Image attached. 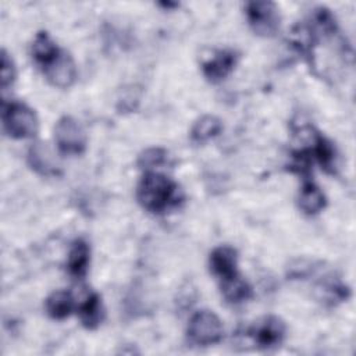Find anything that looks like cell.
I'll return each instance as SVG.
<instances>
[{"mask_svg": "<svg viewBox=\"0 0 356 356\" xmlns=\"http://www.w3.org/2000/svg\"><path fill=\"white\" fill-rule=\"evenodd\" d=\"M139 203L152 213H163L182 202V192L175 182L163 174L147 171L136 192Z\"/></svg>", "mask_w": 356, "mask_h": 356, "instance_id": "1", "label": "cell"}, {"mask_svg": "<svg viewBox=\"0 0 356 356\" xmlns=\"http://www.w3.org/2000/svg\"><path fill=\"white\" fill-rule=\"evenodd\" d=\"M1 118L6 132L13 138H32L38 131V120L35 113L22 103L3 104Z\"/></svg>", "mask_w": 356, "mask_h": 356, "instance_id": "2", "label": "cell"}, {"mask_svg": "<svg viewBox=\"0 0 356 356\" xmlns=\"http://www.w3.org/2000/svg\"><path fill=\"white\" fill-rule=\"evenodd\" d=\"M224 334L220 318L209 310L195 313L188 325V338L191 343L197 346L214 345L221 341Z\"/></svg>", "mask_w": 356, "mask_h": 356, "instance_id": "3", "label": "cell"}, {"mask_svg": "<svg viewBox=\"0 0 356 356\" xmlns=\"http://www.w3.org/2000/svg\"><path fill=\"white\" fill-rule=\"evenodd\" d=\"M57 147L64 154H81L86 147V135L81 124L72 117H63L54 127Z\"/></svg>", "mask_w": 356, "mask_h": 356, "instance_id": "4", "label": "cell"}, {"mask_svg": "<svg viewBox=\"0 0 356 356\" xmlns=\"http://www.w3.org/2000/svg\"><path fill=\"white\" fill-rule=\"evenodd\" d=\"M246 17L254 33L260 36H273L280 28L278 8L271 1L248 3Z\"/></svg>", "mask_w": 356, "mask_h": 356, "instance_id": "5", "label": "cell"}, {"mask_svg": "<svg viewBox=\"0 0 356 356\" xmlns=\"http://www.w3.org/2000/svg\"><path fill=\"white\" fill-rule=\"evenodd\" d=\"M284 335L285 324L274 316L263 318L246 331V337H249L259 348L275 346L284 339Z\"/></svg>", "mask_w": 356, "mask_h": 356, "instance_id": "6", "label": "cell"}, {"mask_svg": "<svg viewBox=\"0 0 356 356\" xmlns=\"http://www.w3.org/2000/svg\"><path fill=\"white\" fill-rule=\"evenodd\" d=\"M43 71L51 85L63 89L71 86L76 78L75 63L72 57L63 50H60V53L53 58L51 63L43 67Z\"/></svg>", "mask_w": 356, "mask_h": 356, "instance_id": "7", "label": "cell"}, {"mask_svg": "<svg viewBox=\"0 0 356 356\" xmlns=\"http://www.w3.org/2000/svg\"><path fill=\"white\" fill-rule=\"evenodd\" d=\"M236 56L231 50L214 51L206 61H203L202 70L207 79L211 82H218L224 79L235 67Z\"/></svg>", "mask_w": 356, "mask_h": 356, "instance_id": "8", "label": "cell"}, {"mask_svg": "<svg viewBox=\"0 0 356 356\" xmlns=\"http://www.w3.org/2000/svg\"><path fill=\"white\" fill-rule=\"evenodd\" d=\"M28 163L33 171L44 177H56L61 171L56 156L44 143L38 142L29 147Z\"/></svg>", "mask_w": 356, "mask_h": 356, "instance_id": "9", "label": "cell"}, {"mask_svg": "<svg viewBox=\"0 0 356 356\" xmlns=\"http://www.w3.org/2000/svg\"><path fill=\"white\" fill-rule=\"evenodd\" d=\"M236 263H238L236 252L229 246H218L210 253V259H209L210 270L221 281L238 275Z\"/></svg>", "mask_w": 356, "mask_h": 356, "instance_id": "10", "label": "cell"}, {"mask_svg": "<svg viewBox=\"0 0 356 356\" xmlns=\"http://www.w3.org/2000/svg\"><path fill=\"white\" fill-rule=\"evenodd\" d=\"M89 246L83 239H76L68 253L67 259V270L70 275L75 278H82L85 277L88 271V264H89Z\"/></svg>", "mask_w": 356, "mask_h": 356, "instance_id": "11", "label": "cell"}, {"mask_svg": "<svg viewBox=\"0 0 356 356\" xmlns=\"http://www.w3.org/2000/svg\"><path fill=\"white\" fill-rule=\"evenodd\" d=\"M78 312L81 321L86 328H96L103 318L102 302L99 295L95 292H88L83 300L79 303Z\"/></svg>", "mask_w": 356, "mask_h": 356, "instance_id": "12", "label": "cell"}, {"mask_svg": "<svg viewBox=\"0 0 356 356\" xmlns=\"http://www.w3.org/2000/svg\"><path fill=\"white\" fill-rule=\"evenodd\" d=\"M299 206L306 214H317L325 206V196L317 185L306 181L299 193Z\"/></svg>", "mask_w": 356, "mask_h": 356, "instance_id": "13", "label": "cell"}, {"mask_svg": "<svg viewBox=\"0 0 356 356\" xmlns=\"http://www.w3.org/2000/svg\"><path fill=\"white\" fill-rule=\"evenodd\" d=\"M222 129L221 120L214 115H203L200 117L191 129V138L193 142L204 143L213 138H216Z\"/></svg>", "mask_w": 356, "mask_h": 356, "instance_id": "14", "label": "cell"}, {"mask_svg": "<svg viewBox=\"0 0 356 356\" xmlns=\"http://www.w3.org/2000/svg\"><path fill=\"white\" fill-rule=\"evenodd\" d=\"M46 312L54 320H63L70 316L74 309V298L70 292L57 291L46 299Z\"/></svg>", "mask_w": 356, "mask_h": 356, "instance_id": "15", "label": "cell"}, {"mask_svg": "<svg viewBox=\"0 0 356 356\" xmlns=\"http://www.w3.org/2000/svg\"><path fill=\"white\" fill-rule=\"evenodd\" d=\"M60 53V49L46 32H39L32 44V54L38 64L46 67Z\"/></svg>", "mask_w": 356, "mask_h": 356, "instance_id": "16", "label": "cell"}, {"mask_svg": "<svg viewBox=\"0 0 356 356\" xmlns=\"http://www.w3.org/2000/svg\"><path fill=\"white\" fill-rule=\"evenodd\" d=\"M221 292L229 303H241L252 296V288L239 275L221 281Z\"/></svg>", "mask_w": 356, "mask_h": 356, "instance_id": "17", "label": "cell"}, {"mask_svg": "<svg viewBox=\"0 0 356 356\" xmlns=\"http://www.w3.org/2000/svg\"><path fill=\"white\" fill-rule=\"evenodd\" d=\"M168 160V154L164 149L160 147H150L146 149L138 159V165L145 170H153L165 164Z\"/></svg>", "mask_w": 356, "mask_h": 356, "instance_id": "18", "label": "cell"}, {"mask_svg": "<svg viewBox=\"0 0 356 356\" xmlns=\"http://www.w3.org/2000/svg\"><path fill=\"white\" fill-rule=\"evenodd\" d=\"M0 82H1V88L6 89L7 86H10L14 79H15V67L13 60L8 57L7 51L3 50L1 51V71H0Z\"/></svg>", "mask_w": 356, "mask_h": 356, "instance_id": "19", "label": "cell"}]
</instances>
